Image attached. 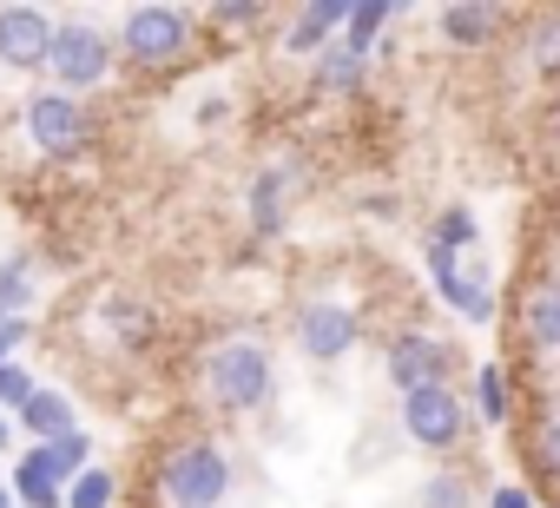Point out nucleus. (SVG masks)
Segmentation results:
<instances>
[{
	"label": "nucleus",
	"mask_w": 560,
	"mask_h": 508,
	"mask_svg": "<svg viewBox=\"0 0 560 508\" xmlns=\"http://www.w3.org/2000/svg\"><path fill=\"white\" fill-rule=\"evenodd\" d=\"M205 390L218 409H264L270 403V350L250 337H231L205 357Z\"/></svg>",
	"instance_id": "nucleus-1"
},
{
	"label": "nucleus",
	"mask_w": 560,
	"mask_h": 508,
	"mask_svg": "<svg viewBox=\"0 0 560 508\" xmlns=\"http://www.w3.org/2000/svg\"><path fill=\"white\" fill-rule=\"evenodd\" d=\"M159 488L172 508H218L224 488H231V462L218 442H178L159 469Z\"/></svg>",
	"instance_id": "nucleus-2"
},
{
	"label": "nucleus",
	"mask_w": 560,
	"mask_h": 508,
	"mask_svg": "<svg viewBox=\"0 0 560 508\" xmlns=\"http://www.w3.org/2000/svg\"><path fill=\"white\" fill-rule=\"evenodd\" d=\"M185 47H191V21L178 8H132L126 14L119 54L132 67H172V60H185Z\"/></svg>",
	"instance_id": "nucleus-3"
},
{
	"label": "nucleus",
	"mask_w": 560,
	"mask_h": 508,
	"mask_svg": "<svg viewBox=\"0 0 560 508\" xmlns=\"http://www.w3.org/2000/svg\"><path fill=\"white\" fill-rule=\"evenodd\" d=\"M429 278H435V291H442L468 324H488V318H494V285H488V272H481V258L448 251V244L429 238Z\"/></svg>",
	"instance_id": "nucleus-4"
},
{
	"label": "nucleus",
	"mask_w": 560,
	"mask_h": 508,
	"mask_svg": "<svg viewBox=\"0 0 560 508\" xmlns=\"http://www.w3.org/2000/svg\"><path fill=\"white\" fill-rule=\"evenodd\" d=\"M106 67H113V47H106L93 27H54V41H47V73L60 80L67 100L86 93V86H100Z\"/></svg>",
	"instance_id": "nucleus-5"
},
{
	"label": "nucleus",
	"mask_w": 560,
	"mask_h": 508,
	"mask_svg": "<svg viewBox=\"0 0 560 508\" xmlns=\"http://www.w3.org/2000/svg\"><path fill=\"white\" fill-rule=\"evenodd\" d=\"M27 139L47 152V159H80L93 126H86V106L67 100V93H34L27 100Z\"/></svg>",
	"instance_id": "nucleus-6"
},
{
	"label": "nucleus",
	"mask_w": 560,
	"mask_h": 508,
	"mask_svg": "<svg viewBox=\"0 0 560 508\" xmlns=\"http://www.w3.org/2000/svg\"><path fill=\"white\" fill-rule=\"evenodd\" d=\"M47 41H54V21L47 8H27V0H14V8H0V67H47Z\"/></svg>",
	"instance_id": "nucleus-7"
},
{
	"label": "nucleus",
	"mask_w": 560,
	"mask_h": 508,
	"mask_svg": "<svg viewBox=\"0 0 560 508\" xmlns=\"http://www.w3.org/2000/svg\"><path fill=\"white\" fill-rule=\"evenodd\" d=\"M80 469L60 455V442H34L27 455H21V469H14V501H27V508H60V488L73 482Z\"/></svg>",
	"instance_id": "nucleus-8"
},
{
	"label": "nucleus",
	"mask_w": 560,
	"mask_h": 508,
	"mask_svg": "<svg viewBox=\"0 0 560 508\" xmlns=\"http://www.w3.org/2000/svg\"><path fill=\"white\" fill-rule=\"evenodd\" d=\"M402 429L422 442V449H448L462 429H468V416H462V403L435 383V390H416V396H402Z\"/></svg>",
	"instance_id": "nucleus-9"
},
{
	"label": "nucleus",
	"mask_w": 560,
	"mask_h": 508,
	"mask_svg": "<svg viewBox=\"0 0 560 508\" xmlns=\"http://www.w3.org/2000/svg\"><path fill=\"white\" fill-rule=\"evenodd\" d=\"M442 370H448V357H442V344L435 337H396L389 344V383L402 390V396H416V390H435L442 383Z\"/></svg>",
	"instance_id": "nucleus-10"
},
{
	"label": "nucleus",
	"mask_w": 560,
	"mask_h": 508,
	"mask_svg": "<svg viewBox=\"0 0 560 508\" xmlns=\"http://www.w3.org/2000/svg\"><path fill=\"white\" fill-rule=\"evenodd\" d=\"M298 344H304L317 363L343 357V350L357 344V311H343V304H311V311L298 318Z\"/></svg>",
	"instance_id": "nucleus-11"
},
{
	"label": "nucleus",
	"mask_w": 560,
	"mask_h": 508,
	"mask_svg": "<svg viewBox=\"0 0 560 508\" xmlns=\"http://www.w3.org/2000/svg\"><path fill=\"white\" fill-rule=\"evenodd\" d=\"M14 416H21V429H27V436H40V442H60V436H73V429H80V416H73V403H67L60 390H34Z\"/></svg>",
	"instance_id": "nucleus-12"
},
{
	"label": "nucleus",
	"mask_w": 560,
	"mask_h": 508,
	"mask_svg": "<svg viewBox=\"0 0 560 508\" xmlns=\"http://www.w3.org/2000/svg\"><path fill=\"white\" fill-rule=\"evenodd\" d=\"M343 14H350L343 0H317V8H304V14L291 21V41H284V47H291V54H317V47H330V34L343 27Z\"/></svg>",
	"instance_id": "nucleus-13"
},
{
	"label": "nucleus",
	"mask_w": 560,
	"mask_h": 508,
	"mask_svg": "<svg viewBox=\"0 0 560 508\" xmlns=\"http://www.w3.org/2000/svg\"><path fill=\"white\" fill-rule=\"evenodd\" d=\"M389 14H396L389 0H363V8H350V14H343V41H337V47H343V54H357V60H370V47H376V34L389 27Z\"/></svg>",
	"instance_id": "nucleus-14"
},
{
	"label": "nucleus",
	"mask_w": 560,
	"mask_h": 508,
	"mask_svg": "<svg viewBox=\"0 0 560 508\" xmlns=\"http://www.w3.org/2000/svg\"><path fill=\"white\" fill-rule=\"evenodd\" d=\"M527 337L547 344V350H560V278L534 291V304H527Z\"/></svg>",
	"instance_id": "nucleus-15"
},
{
	"label": "nucleus",
	"mask_w": 560,
	"mask_h": 508,
	"mask_svg": "<svg viewBox=\"0 0 560 508\" xmlns=\"http://www.w3.org/2000/svg\"><path fill=\"white\" fill-rule=\"evenodd\" d=\"M250 224H257L264 238L284 224V172H264V178L250 185Z\"/></svg>",
	"instance_id": "nucleus-16"
},
{
	"label": "nucleus",
	"mask_w": 560,
	"mask_h": 508,
	"mask_svg": "<svg viewBox=\"0 0 560 508\" xmlns=\"http://www.w3.org/2000/svg\"><path fill=\"white\" fill-rule=\"evenodd\" d=\"M106 324H113V337H119L126 350L152 344V311H145V304H132V298H113V304H106Z\"/></svg>",
	"instance_id": "nucleus-17"
},
{
	"label": "nucleus",
	"mask_w": 560,
	"mask_h": 508,
	"mask_svg": "<svg viewBox=\"0 0 560 508\" xmlns=\"http://www.w3.org/2000/svg\"><path fill=\"white\" fill-rule=\"evenodd\" d=\"M27 304H34V272L27 258H8L0 265V318H27Z\"/></svg>",
	"instance_id": "nucleus-18"
},
{
	"label": "nucleus",
	"mask_w": 560,
	"mask_h": 508,
	"mask_svg": "<svg viewBox=\"0 0 560 508\" xmlns=\"http://www.w3.org/2000/svg\"><path fill=\"white\" fill-rule=\"evenodd\" d=\"M488 27H494V8H468V0H462V8H442V34L455 47H475Z\"/></svg>",
	"instance_id": "nucleus-19"
},
{
	"label": "nucleus",
	"mask_w": 560,
	"mask_h": 508,
	"mask_svg": "<svg viewBox=\"0 0 560 508\" xmlns=\"http://www.w3.org/2000/svg\"><path fill=\"white\" fill-rule=\"evenodd\" d=\"M60 508H113V475L106 469H80L60 495Z\"/></svg>",
	"instance_id": "nucleus-20"
},
{
	"label": "nucleus",
	"mask_w": 560,
	"mask_h": 508,
	"mask_svg": "<svg viewBox=\"0 0 560 508\" xmlns=\"http://www.w3.org/2000/svg\"><path fill=\"white\" fill-rule=\"evenodd\" d=\"M357 73H363V60H357V54H343V47H330V54H324V67H317V86H324V93H350V86H357Z\"/></svg>",
	"instance_id": "nucleus-21"
},
{
	"label": "nucleus",
	"mask_w": 560,
	"mask_h": 508,
	"mask_svg": "<svg viewBox=\"0 0 560 508\" xmlns=\"http://www.w3.org/2000/svg\"><path fill=\"white\" fill-rule=\"evenodd\" d=\"M34 390H40V383L27 377V363H14V357L0 363V409H21V403H27Z\"/></svg>",
	"instance_id": "nucleus-22"
},
{
	"label": "nucleus",
	"mask_w": 560,
	"mask_h": 508,
	"mask_svg": "<svg viewBox=\"0 0 560 508\" xmlns=\"http://www.w3.org/2000/svg\"><path fill=\"white\" fill-rule=\"evenodd\" d=\"M422 508H468V488H462V475H429L422 482Z\"/></svg>",
	"instance_id": "nucleus-23"
},
{
	"label": "nucleus",
	"mask_w": 560,
	"mask_h": 508,
	"mask_svg": "<svg viewBox=\"0 0 560 508\" xmlns=\"http://www.w3.org/2000/svg\"><path fill=\"white\" fill-rule=\"evenodd\" d=\"M435 244H448V251L475 244V218H468V211H442V218H435Z\"/></svg>",
	"instance_id": "nucleus-24"
},
{
	"label": "nucleus",
	"mask_w": 560,
	"mask_h": 508,
	"mask_svg": "<svg viewBox=\"0 0 560 508\" xmlns=\"http://www.w3.org/2000/svg\"><path fill=\"white\" fill-rule=\"evenodd\" d=\"M481 416L501 423V377H494V370H481Z\"/></svg>",
	"instance_id": "nucleus-25"
},
{
	"label": "nucleus",
	"mask_w": 560,
	"mask_h": 508,
	"mask_svg": "<svg viewBox=\"0 0 560 508\" xmlns=\"http://www.w3.org/2000/svg\"><path fill=\"white\" fill-rule=\"evenodd\" d=\"M21 344H27V318H8V324H0V363H8Z\"/></svg>",
	"instance_id": "nucleus-26"
},
{
	"label": "nucleus",
	"mask_w": 560,
	"mask_h": 508,
	"mask_svg": "<svg viewBox=\"0 0 560 508\" xmlns=\"http://www.w3.org/2000/svg\"><path fill=\"white\" fill-rule=\"evenodd\" d=\"M540 462H547V469L560 475V416H553V423L540 429Z\"/></svg>",
	"instance_id": "nucleus-27"
},
{
	"label": "nucleus",
	"mask_w": 560,
	"mask_h": 508,
	"mask_svg": "<svg viewBox=\"0 0 560 508\" xmlns=\"http://www.w3.org/2000/svg\"><path fill=\"white\" fill-rule=\"evenodd\" d=\"M494 508H534V501H527V488H501V495H494Z\"/></svg>",
	"instance_id": "nucleus-28"
},
{
	"label": "nucleus",
	"mask_w": 560,
	"mask_h": 508,
	"mask_svg": "<svg viewBox=\"0 0 560 508\" xmlns=\"http://www.w3.org/2000/svg\"><path fill=\"white\" fill-rule=\"evenodd\" d=\"M540 67H547V73H560V34L547 41V54H540Z\"/></svg>",
	"instance_id": "nucleus-29"
},
{
	"label": "nucleus",
	"mask_w": 560,
	"mask_h": 508,
	"mask_svg": "<svg viewBox=\"0 0 560 508\" xmlns=\"http://www.w3.org/2000/svg\"><path fill=\"white\" fill-rule=\"evenodd\" d=\"M0 449H14V423H8V409H0Z\"/></svg>",
	"instance_id": "nucleus-30"
},
{
	"label": "nucleus",
	"mask_w": 560,
	"mask_h": 508,
	"mask_svg": "<svg viewBox=\"0 0 560 508\" xmlns=\"http://www.w3.org/2000/svg\"><path fill=\"white\" fill-rule=\"evenodd\" d=\"M0 508H14V495H8V488H0Z\"/></svg>",
	"instance_id": "nucleus-31"
},
{
	"label": "nucleus",
	"mask_w": 560,
	"mask_h": 508,
	"mask_svg": "<svg viewBox=\"0 0 560 508\" xmlns=\"http://www.w3.org/2000/svg\"><path fill=\"white\" fill-rule=\"evenodd\" d=\"M553 139H560V119H553Z\"/></svg>",
	"instance_id": "nucleus-32"
}]
</instances>
